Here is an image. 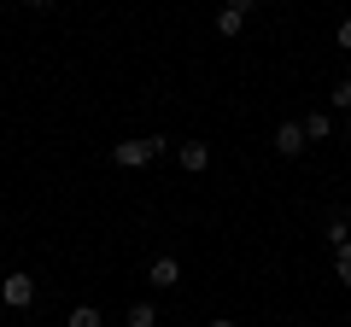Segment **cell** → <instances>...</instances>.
<instances>
[{
  "label": "cell",
  "mask_w": 351,
  "mask_h": 327,
  "mask_svg": "<svg viewBox=\"0 0 351 327\" xmlns=\"http://www.w3.org/2000/svg\"><path fill=\"white\" fill-rule=\"evenodd\" d=\"M170 146H176L170 135H147V140H117V146H112V164H117V170H141V164L164 158Z\"/></svg>",
  "instance_id": "6da1fadb"
},
{
  "label": "cell",
  "mask_w": 351,
  "mask_h": 327,
  "mask_svg": "<svg viewBox=\"0 0 351 327\" xmlns=\"http://www.w3.org/2000/svg\"><path fill=\"white\" fill-rule=\"evenodd\" d=\"M0 304L29 310V304H36V280H29V275H6V280H0Z\"/></svg>",
  "instance_id": "7a4b0ae2"
},
{
  "label": "cell",
  "mask_w": 351,
  "mask_h": 327,
  "mask_svg": "<svg viewBox=\"0 0 351 327\" xmlns=\"http://www.w3.org/2000/svg\"><path fill=\"white\" fill-rule=\"evenodd\" d=\"M269 146H276L281 158H299L311 140H304V129H299V123H276V140H269Z\"/></svg>",
  "instance_id": "3957f363"
},
{
  "label": "cell",
  "mask_w": 351,
  "mask_h": 327,
  "mask_svg": "<svg viewBox=\"0 0 351 327\" xmlns=\"http://www.w3.org/2000/svg\"><path fill=\"white\" fill-rule=\"evenodd\" d=\"M176 280H182V263H176V257H152V263H147V287L170 292Z\"/></svg>",
  "instance_id": "277c9868"
},
{
  "label": "cell",
  "mask_w": 351,
  "mask_h": 327,
  "mask_svg": "<svg viewBox=\"0 0 351 327\" xmlns=\"http://www.w3.org/2000/svg\"><path fill=\"white\" fill-rule=\"evenodd\" d=\"M176 164H182L188 176H199L205 164H211V146H205V140H182V146H176Z\"/></svg>",
  "instance_id": "5b68a950"
},
{
  "label": "cell",
  "mask_w": 351,
  "mask_h": 327,
  "mask_svg": "<svg viewBox=\"0 0 351 327\" xmlns=\"http://www.w3.org/2000/svg\"><path fill=\"white\" fill-rule=\"evenodd\" d=\"M299 129H304V140H328V135H334V117H328V112H311Z\"/></svg>",
  "instance_id": "8992f818"
},
{
  "label": "cell",
  "mask_w": 351,
  "mask_h": 327,
  "mask_svg": "<svg viewBox=\"0 0 351 327\" xmlns=\"http://www.w3.org/2000/svg\"><path fill=\"white\" fill-rule=\"evenodd\" d=\"M240 29H246V18H240L234 6H223V12H217V36H223V41H234Z\"/></svg>",
  "instance_id": "52a82bcc"
},
{
  "label": "cell",
  "mask_w": 351,
  "mask_h": 327,
  "mask_svg": "<svg viewBox=\"0 0 351 327\" xmlns=\"http://www.w3.org/2000/svg\"><path fill=\"white\" fill-rule=\"evenodd\" d=\"M64 327H106V315L94 310V304H76V310L64 315Z\"/></svg>",
  "instance_id": "ba28073f"
},
{
  "label": "cell",
  "mask_w": 351,
  "mask_h": 327,
  "mask_svg": "<svg viewBox=\"0 0 351 327\" xmlns=\"http://www.w3.org/2000/svg\"><path fill=\"white\" fill-rule=\"evenodd\" d=\"M328 246H334V252L351 246V222H346V216H328Z\"/></svg>",
  "instance_id": "9c48e42d"
},
{
  "label": "cell",
  "mask_w": 351,
  "mask_h": 327,
  "mask_svg": "<svg viewBox=\"0 0 351 327\" xmlns=\"http://www.w3.org/2000/svg\"><path fill=\"white\" fill-rule=\"evenodd\" d=\"M129 327H158V310L152 304H129Z\"/></svg>",
  "instance_id": "30bf717a"
},
{
  "label": "cell",
  "mask_w": 351,
  "mask_h": 327,
  "mask_svg": "<svg viewBox=\"0 0 351 327\" xmlns=\"http://www.w3.org/2000/svg\"><path fill=\"white\" fill-rule=\"evenodd\" d=\"M328 100H334V112H351V76H346V82H334V94H328Z\"/></svg>",
  "instance_id": "8fae6325"
},
{
  "label": "cell",
  "mask_w": 351,
  "mask_h": 327,
  "mask_svg": "<svg viewBox=\"0 0 351 327\" xmlns=\"http://www.w3.org/2000/svg\"><path fill=\"white\" fill-rule=\"evenodd\" d=\"M334 275H339V287H351V246H346V252H334Z\"/></svg>",
  "instance_id": "7c38bea8"
},
{
  "label": "cell",
  "mask_w": 351,
  "mask_h": 327,
  "mask_svg": "<svg viewBox=\"0 0 351 327\" xmlns=\"http://www.w3.org/2000/svg\"><path fill=\"white\" fill-rule=\"evenodd\" d=\"M334 41H339V47H346V53H351V18H346V24H339V29H334Z\"/></svg>",
  "instance_id": "4fadbf2b"
},
{
  "label": "cell",
  "mask_w": 351,
  "mask_h": 327,
  "mask_svg": "<svg viewBox=\"0 0 351 327\" xmlns=\"http://www.w3.org/2000/svg\"><path fill=\"white\" fill-rule=\"evenodd\" d=\"M228 6H234V12H240V18H246V12H252V6H258V0H228Z\"/></svg>",
  "instance_id": "5bb4252c"
},
{
  "label": "cell",
  "mask_w": 351,
  "mask_h": 327,
  "mask_svg": "<svg viewBox=\"0 0 351 327\" xmlns=\"http://www.w3.org/2000/svg\"><path fill=\"white\" fill-rule=\"evenodd\" d=\"M29 6H36V12H41V6H53V0H29Z\"/></svg>",
  "instance_id": "9a60e30c"
},
{
  "label": "cell",
  "mask_w": 351,
  "mask_h": 327,
  "mask_svg": "<svg viewBox=\"0 0 351 327\" xmlns=\"http://www.w3.org/2000/svg\"><path fill=\"white\" fill-rule=\"evenodd\" d=\"M211 327H234V322H211Z\"/></svg>",
  "instance_id": "2e32d148"
},
{
  "label": "cell",
  "mask_w": 351,
  "mask_h": 327,
  "mask_svg": "<svg viewBox=\"0 0 351 327\" xmlns=\"http://www.w3.org/2000/svg\"><path fill=\"white\" fill-rule=\"evenodd\" d=\"M281 6H293V0H281Z\"/></svg>",
  "instance_id": "e0dca14e"
}]
</instances>
